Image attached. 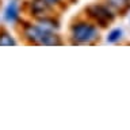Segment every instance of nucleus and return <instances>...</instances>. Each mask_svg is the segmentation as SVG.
Returning a JSON list of instances; mask_svg holds the SVG:
<instances>
[{"label":"nucleus","instance_id":"obj_5","mask_svg":"<svg viewBox=\"0 0 130 130\" xmlns=\"http://www.w3.org/2000/svg\"><path fill=\"white\" fill-rule=\"evenodd\" d=\"M47 8H49L47 0H34L31 3V12H34V15H42L43 12H46Z\"/></svg>","mask_w":130,"mask_h":130},{"label":"nucleus","instance_id":"obj_6","mask_svg":"<svg viewBox=\"0 0 130 130\" xmlns=\"http://www.w3.org/2000/svg\"><path fill=\"white\" fill-rule=\"evenodd\" d=\"M122 30L121 28H115V30H112L110 34L107 35V42H111V43H114V42H118L121 38H122Z\"/></svg>","mask_w":130,"mask_h":130},{"label":"nucleus","instance_id":"obj_3","mask_svg":"<svg viewBox=\"0 0 130 130\" xmlns=\"http://www.w3.org/2000/svg\"><path fill=\"white\" fill-rule=\"evenodd\" d=\"M89 11V15L92 18H95L99 23H102L104 26L106 23H108L110 20H112V15L110 14L108 10H106L104 7L102 6H93V7H89L88 8Z\"/></svg>","mask_w":130,"mask_h":130},{"label":"nucleus","instance_id":"obj_2","mask_svg":"<svg viewBox=\"0 0 130 130\" xmlns=\"http://www.w3.org/2000/svg\"><path fill=\"white\" fill-rule=\"evenodd\" d=\"M98 37H99V32H98L96 27L89 23L81 22L72 27V38L76 42L89 43V42H93Z\"/></svg>","mask_w":130,"mask_h":130},{"label":"nucleus","instance_id":"obj_1","mask_svg":"<svg viewBox=\"0 0 130 130\" xmlns=\"http://www.w3.org/2000/svg\"><path fill=\"white\" fill-rule=\"evenodd\" d=\"M24 35L32 42H37L41 45H56L60 42L54 32L45 30L39 24L38 26H28L26 28V31H24Z\"/></svg>","mask_w":130,"mask_h":130},{"label":"nucleus","instance_id":"obj_9","mask_svg":"<svg viewBox=\"0 0 130 130\" xmlns=\"http://www.w3.org/2000/svg\"><path fill=\"white\" fill-rule=\"evenodd\" d=\"M47 2H49V4H54V3L58 2V0H47Z\"/></svg>","mask_w":130,"mask_h":130},{"label":"nucleus","instance_id":"obj_7","mask_svg":"<svg viewBox=\"0 0 130 130\" xmlns=\"http://www.w3.org/2000/svg\"><path fill=\"white\" fill-rule=\"evenodd\" d=\"M0 45H15V39L8 34L0 35Z\"/></svg>","mask_w":130,"mask_h":130},{"label":"nucleus","instance_id":"obj_4","mask_svg":"<svg viewBox=\"0 0 130 130\" xmlns=\"http://www.w3.org/2000/svg\"><path fill=\"white\" fill-rule=\"evenodd\" d=\"M4 18H6L7 22H11V23L19 18V6L16 3V0H11L8 3L6 11H4Z\"/></svg>","mask_w":130,"mask_h":130},{"label":"nucleus","instance_id":"obj_8","mask_svg":"<svg viewBox=\"0 0 130 130\" xmlns=\"http://www.w3.org/2000/svg\"><path fill=\"white\" fill-rule=\"evenodd\" d=\"M127 2L129 0H108L110 6H112L115 8H119V10H122V8H125L126 6H127Z\"/></svg>","mask_w":130,"mask_h":130}]
</instances>
